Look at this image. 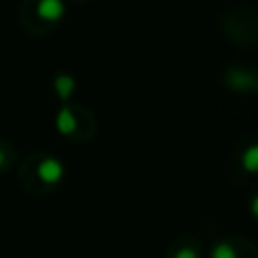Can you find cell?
Instances as JSON below:
<instances>
[{
	"mask_svg": "<svg viewBox=\"0 0 258 258\" xmlns=\"http://www.w3.org/2000/svg\"><path fill=\"white\" fill-rule=\"evenodd\" d=\"M36 175L40 177L42 183L54 185V183H58V181L64 177V165H62V161H60L58 157L48 155V157H44V159L38 163Z\"/></svg>",
	"mask_w": 258,
	"mask_h": 258,
	"instance_id": "1",
	"label": "cell"
},
{
	"mask_svg": "<svg viewBox=\"0 0 258 258\" xmlns=\"http://www.w3.org/2000/svg\"><path fill=\"white\" fill-rule=\"evenodd\" d=\"M64 2L62 0H38L36 4V12L42 20H48V22H56L64 16Z\"/></svg>",
	"mask_w": 258,
	"mask_h": 258,
	"instance_id": "2",
	"label": "cell"
},
{
	"mask_svg": "<svg viewBox=\"0 0 258 258\" xmlns=\"http://www.w3.org/2000/svg\"><path fill=\"white\" fill-rule=\"evenodd\" d=\"M75 127H77V119H75L73 111L67 105H62L58 109V113H56V129H58V133L69 135V133L75 131Z\"/></svg>",
	"mask_w": 258,
	"mask_h": 258,
	"instance_id": "3",
	"label": "cell"
},
{
	"mask_svg": "<svg viewBox=\"0 0 258 258\" xmlns=\"http://www.w3.org/2000/svg\"><path fill=\"white\" fill-rule=\"evenodd\" d=\"M54 89H56L58 97H60L62 101H67V99L71 97V93L75 91V79H73V75H69V73H58V75L54 77Z\"/></svg>",
	"mask_w": 258,
	"mask_h": 258,
	"instance_id": "4",
	"label": "cell"
},
{
	"mask_svg": "<svg viewBox=\"0 0 258 258\" xmlns=\"http://www.w3.org/2000/svg\"><path fill=\"white\" fill-rule=\"evenodd\" d=\"M210 258H238V252H236V248H234L230 242L222 240V242H216V244L212 246Z\"/></svg>",
	"mask_w": 258,
	"mask_h": 258,
	"instance_id": "5",
	"label": "cell"
},
{
	"mask_svg": "<svg viewBox=\"0 0 258 258\" xmlns=\"http://www.w3.org/2000/svg\"><path fill=\"white\" fill-rule=\"evenodd\" d=\"M242 167L250 173H254L258 169V147L256 145H248L242 151Z\"/></svg>",
	"mask_w": 258,
	"mask_h": 258,
	"instance_id": "6",
	"label": "cell"
},
{
	"mask_svg": "<svg viewBox=\"0 0 258 258\" xmlns=\"http://www.w3.org/2000/svg\"><path fill=\"white\" fill-rule=\"evenodd\" d=\"M230 79H236V81H238V83H236L238 87H248V85H254V75L244 73V71H242V73H240V71H238V73H234Z\"/></svg>",
	"mask_w": 258,
	"mask_h": 258,
	"instance_id": "7",
	"label": "cell"
},
{
	"mask_svg": "<svg viewBox=\"0 0 258 258\" xmlns=\"http://www.w3.org/2000/svg\"><path fill=\"white\" fill-rule=\"evenodd\" d=\"M173 258H200V250H196V248H181V250L175 252Z\"/></svg>",
	"mask_w": 258,
	"mask_h": 258,
	"instance_id": "8",
	"label": "cell"
},
{
	"mask_svg": "<svg viewBox=\"0 0 258 258\" xmlns=\"http://www.w3.org/2000/svg\"><path fill=\"white\" fill-rule=\"evenodd\" d=\"M250 206H252V216H256V214H258V200L252 198V204H250Z\"/></svg>",
	"mask_w": 258,
	"mask_h": 258,
	"instance_id": "9",
	"label": "cell"
},
{
	"mask_svg": "<svg viewBox=\"0 0 258 258\" xmlns=\"http://www.w3.org/2000/svg\"><path fill=\"white\" fill-rule=\"evenodd\" d=\"M2 163H4V153H2V149H0V167H2Z\"/></svg>",
	"mask_w": 258,
	"mask_h": 258,
	"instance_id": "10",
	"label": "cell"
}]
</instances>
